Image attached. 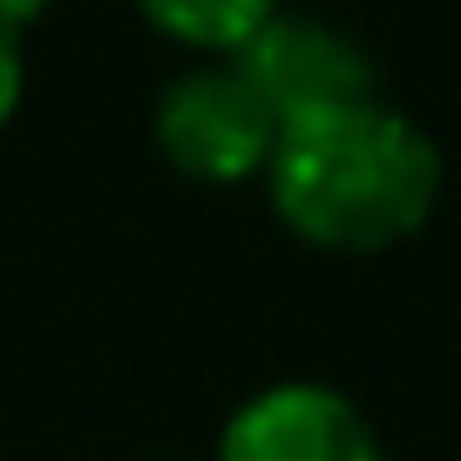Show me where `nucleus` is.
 Masks as SVG:
<instances>
[{
    "mask_svg": "<svg viewBox=\"0 0 461 461\" xmlns=\"http://www.w3.org/2000/svg\"><path fill=\"white\" fill-rule=\"evenodd\" d=\"M272 217L312 251L374 258L407 245L441 203V149L387 95L278 130L265 163Z\"/></svg>",
    "mask_w": 461,
    "mask_h": 461,
    "instance_id": "f257e3e1",
    "label": "nucleus"
},
{
    "mask_svg": "<svg viewBox=\"0 0 461 461\" xmlns=\"http://www.w3.org/2000/svg\"><path fill=\"white\" fill-rule=\"evenodd\" d=\"M149 143L184 184H265V163L278 149V115L245 82L238 61H184L149 102Z\"/></svg>",
    "mask_w": 461,
    "mask_h": 461,
    "instance_id": "f03ea898",
    "label": "nucleus"
},
{
    "mask_svg": "<svg viewBox=\"0 0 461 461\" xmlns=\"http://www.w3.org/2000/svg\"><path fill=\"white\" fill-rule=\"evenodd\" d=\"M230 61L265 95L278 130L332 115V109H353V102H380V68L366 55V41L326 14H305V7H278Z\"/></svg>",
    "mask_w": 461,
    "mask_h": 461,
    "instance_id": "7ed1b4c3",
    "label": "nucleus"
},
{
    "mask_svg": "<svg viewBox=\"0 0 461 461\" xmlns=\"http://www.w3.org/2000/svg\"><path fill=\"white\" fill-rule=\"evenodd\" d=\"M217 461H387V441L326 380H272L230 407Z\"/></svg>",
    "mask_w": 461,
    "mask_h": 461,
    "instance_id": "20e7f679",
    "label": "nucleus"
},
{
    "mask_svg": "<svg viewBox=\"0 0 461 461\" xmlns=\"http://www.w3.org/2000/svg\"><path fill=\"white\" fill-rule=\"evenodd\" d=\"M278 7L285 0H136V14L197 61H230Z\"/></svg>",
    "mask_w": 461,
    "mask_h": 461,
    "instance_id": "39448f33",
    "label": "nucleus"
},
{
    "mask_svg": "<svg viewBox=\"0 0 461 461\" xmlns=\"http://www.w3.org/2000/svg\"><path fill=\"white\" fill-rule=\"evenodd\" d=\"M21 95H28V61H21V34L0 28V136H7V122H14Z\"/></svg>",
    "mask_w": 461,
    "mask_h": 461,
    "instance_id": "423d86ee",
    "label": "nucleus"
},
{
    "mask_svg": "<svg viewBox=\"0 0 461 461\" xmlns=\"http://www.w3.org/2000/svg\"><path fill=\"white\" fill-rule=\"evenodd\" d=\"M48 7H55V0H0V28H7V34H28Z\"/></svg>",
    "mask_w": 461,
    "mask_h": 461,
    "instance_id": "0eeeda50",
    "label": "nucleus"
}]
</instances>
